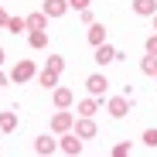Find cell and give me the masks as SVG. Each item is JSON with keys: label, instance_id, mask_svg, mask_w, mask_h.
Listing matches in <instances>:
<instances>
[{"label": "cell", "instance_id": "6da1fadb", "mask_svg": "<svg viewBox=\"0 0 157 157\" xmlns=\"http://www.w3.org/2000/svg\"><path fill=\"white\" fill-rule=\"evenodd\" d=\"M58 150L68 154V157H78V154H82V137H78L75 130H65L62 140H58Z\"/></svg>", "mask_w": 157, "mask_h": 157}, {"label": "cell", "instance_id": "7a4b0ae2", "mask_svg": "<svg viewBox=\"0 0 157 157\" xmlns=\"http://www.w3.org/2000/svg\"><path fill=\"white\" fill-rule=\"evenodd\" d=\"M34 75H38L34 62H31V58H21V62L10 68V82H17V86H21V82H28V78H34Z\"/></svg>", "mask_w": 157, "mask_h": 157}, {"label": "cell", "instance_id": "3957f363", "mask_svg": "<svg viewBox=\"0 0 157 157\" xmlns=\"http://www.w3.org/2000/svg\"><path fill=\"white\" fill-rule=\"evenodd\" d=\"M106 89H109V78L102 75V72H96V75H89V78H86V92H89V96H96V99H99V96H106Z\"/></svg>", "mask_w": 157, "mask_h": 157}, {"label": "cell", "instance_id": "277c9868", "mask_svg": "<svg viewBox=\"0 0 157 157\" xmlns=\"http://www.w3.org/2000/svg\"><path fill=\"white\" fill-rule=\"evenodd\" d=\"M106 113H109L113 120H123V116L130 113V96H113V99L106 102Z\"/></svg>", "mask_w": 157, "mask_h": 157}, {"label": "cell", "instance_id": "5b68a950", "mask_svg": "<svg viewBox=\"0 0 157 157\" xmlns=\"http://www.w3.org/2000/svg\"><path fill=\"white\" fill-rule=\"evenodd\" d=\"M72 130H75L82 140H92V137H96V120H92V116H78Z\"/></svg>", "mask_w": 157, "mask_h": 157}, {"label": "cell", "instance_id": "8992f818", "mask_svg": "<svg viewBox=\"0 0 157 157\" xmlns=\"http://www.w3.org/2000/svg\"><path fill=\"white\" fill-rule=\"evenodd\" d=\"M72 126H75V113H55L51 116V130H55V133H65Z\"/></svg>", "mask_w": 157, "mask_h": 157}, {"label": "cell", "instance_id": "52a82bcc", "mask_svg": "<svg viewBox=\"0 0 157 157\" xmlns=\"http://www.w3.org/2000/svg\"><path fill=\"white\" fill-rule=\"evenodd\" d=\"M86 38H89L92 48L102 44V41H106V24H102V21H92V24H89V31H86Z\"/></svg>", "mask_w": 157, "mask_h": 157}, {"label": "cell", "instance_id": "ba28073f", "mask_svg": "<svg viewBox=\"0 0 157 157\" xmlns=\"http://www.w3.org/2000/svg\"><path fill=\"white\" fill-rule=\"evenodd\" d=\"M51 99H55V106H58V109H68L75 96H72V89H65V86H55V89H51Z\"/></svg>", "mask_w": 157, "mask_h": 157}, {"label": "cell", "instance_id": "9c48e42d", "mask_svg": "<svg viewBox=\"0 0 157 157\" xmlns=\"http://www.w3.org/2000/svg\"><path fill=\"white\" fill-rule=\"evenodd\" d=\"M96 62H99V65H109V62H116V48H113L109 41L96 44Z\"/></svg>", "mask_w": 157, "mask_h": 157}, {"label": "cell", "instance_id": "30bf717a", "mask_svg": "<svg viewBox=\"0 0 157 157\" xmlns=\"http://www.w3.org/2000/svg\"><path fill=\"white\" fill-rule=\"evenodd\" d=\"M55 150H58V140H55V137L41 133V137L34 140V154H55Z\"/></svg>", "mask_w": 157, "mask_h": 157}, {"label": "cell", "instance_id": "8fae6325", "mask_svg": "<svg viewBox=\"0 0 157 157\" xmlns=\"http://www.w3.org/2000/svg\"><path fill=\"white\" fill-rule=\"evenodd\" d=\"M41 10H44L48 17H62V14L68 10V0H44V4H41Z\"/></svg>", "mask_w": 157, "mask_h": 157}, {"label": "cell", "instance_id": "7c38bea8", "mask_svg": "<svg viewBox=\"0 0 157 157\" xmlns=\"http://www.w3.org/2000/svg\"><path fill=\"white\" fill-rule=\"evenodd\" d=\"M133 14H140V17H154V14H157V0H133Z\"/></svg>", "mask_w": 157, "mask_h": 157}, {"label": "cell", "instance_id": "4fadbf2b", "mask_svg": "<svg viewBox=\"0 0 157 157\" xmlns=\"http://www.w3.org/2000/svg\"><path fill=\"white\" fill-rule=\"evenodd\" d=\"M28 31H48V14H28Z\"/></svg>", "mask_w": 157, "mask_h": 157}, {"label": "cell", "instance_id": "5bb4252c", "mask_svg": "<svg viewBox=\"0 0 157 157\" xmlns=\"http://www.w3.org/2000/svg\"><path fill=\"white\" fill-rule=\"evenodd\" d=\"M96 113H99V99L96 96H89V99L78 102V116H96Z\"/></svg>", "mask_w": 157, "mask_h": 157}, {"label": "cell", "instance_id": "9a60e30c", "mask_svg": "<svg viewBox=\"0 0 157 157\" xmlns=\"http://www.w3.org/2000/svg\"><path fill=\"white\" fill-rule=\"evenodd\" d=\"M0 130H4V133H14L17 130V113H10V109L0 113Z\"/></svg>", "mask_w": 157, "mask_h": 157}, {"label": "cell", "instance_id": "2e32d148", "mask_svg": "<svg viewBox=\"0 0 157 157\" xmlns=\"http://www.w3.org/2000/svg\"><path fill=\"white\" fill-rule=\"evenodd\" d=\"M38 82H41L44 89H55V86H58V72H51V68L38 72Z\"/></svg>", "mask_w": 157, "mask_h": 157}, {"label": "cell", "instance_id": "e0dca14e", "mask_svg": "<svg viewBox=\"0 0 157 157\" xmlns=\"http://www.w3.org/2000/svg\"><path fill=\"white\" fill-rule=\"evenodd\" d=\"M7 31H10V34L28 31V17H10V21H7Z\"/></svg>", "mask_w": 157, "mask_h": 157}, {"label": "cell", "instance_id": "ac0fdd59", "mask_svg": "<svg viewBox=\"0 0 157 157\" xmlns=\"http://www.w3.org/2000/svg\"><path fill=\"white\" fill-rule=\"evenodd\" d=\"M140 72H144V75H157V55H147V58L140 62Z\"/></svg>", "mask_w": 157, "mask_h": 157}, {"label": "cell", "instance_id": "d6986e66", "mask_svg": "<svg viewBox=\"0 0 157 157\" xmlns=\"http://www.w3.org/2000/svg\"><path fill=\"white\" fill-rule=\"evenodd\" d=\"M44 68H51V72L62 75V72H65V58H62V55H48V65H44Z\"/></svg>", "mask_w": 157, "mask_h": 157}, {"label": "cell", "instance_id": "ffe728a7", "mask_svg": "<svg viewBox=\"0 0 157 157\" xmlns=\"http://www.w3.org/2000/svg\"><path fill=\"white\" fill-rule=\"evenodd\" d=\"M48 44V31H31V48H44Z\"/></svg>", "mask_w": 157, "mask_h": 157}, {"label": "cell", "instance_id": "44dd1931", "mask_svg": "<svg viewBox=\"0 0 157 157\" xmlns=\"http://www.w3.org/2000/svg\"><path fill=\"white\" fill-rule=\"evenodd\" d=\"M89 4H92V0H68V10H78V14H82V10H89Z\"/></svg>", "mask_w": 157, "mask_h": 157}, {"label": "cell", "instance_id": "7402d4cb", "mask_svg": "<svg viewBox=\"0 0 157 157\" xmlns=\"http://www.w3.org/2000/svg\"><path fill=\"white\" fill-rule=\"evenodd\" d=\"M147 147H157V130H144V137H140Z\"/></svg>", "mask_w": 157, "mask_h": 157}, {"label": "cell", "instance_id": "603a6c76", "mask_svg": "<svg viewBox=\"0 0 157 157\" xmlns=\"http://www.w3.org/2000/svg\"><path fill=\"white\" fill-rule=\"evenodd\" d=\"M144 48H147V55H157V34H150V38L144 41Z\"/></svg>", "mask_w": 157, "mask_h": 157}, {"label": "cell", "instance_id": "cb8c5ba5", "mask_svg": "<svg viewBox=\"0 0 157 157\" xmlns=\"http://www.w3.org/2000/svg\"><path fill=\"white\" fill-rule=\"evenodd\" d=\"M113 154H116V157H126V154H130V144H116Z\"/></svg>", "mask_w": 157, "mask_h": 157}, {"label": "cell", "instance_id": "d4e9b609", "mask_svg": "<svg viewBox=\"0 0 157 157\" xmlns=\"http://www.w3.org/2000/svg\"><path fill=\"white\" fill-rule=\"evenodd\" d=\"M7 21H10V14H7L4 7H0V28H7Z\"/></svg>", "mask_w": 157, "mask_h": 157}, {"label": "cell", "instance_id": "484cf974", "mask_svg": "<svg viewBox=\"0 0 157 157\" xmlns=\"http://www.w3.org/2000/svg\"><path fill=\"white\" fill-rule=\"evenodd\" d=\"M7 82H10V75H4V72H0V89H4Z\"/></svg>", "mask_w": 157, "mask_h": 157}, {"label": "cell", "instance_id": "4316f807", "mask_svg": "<svg viewBox=\"0 0 157 157\" xmlns=\"http://www.w3.org/2000/svg\"><path fill=\"white\" fill-rule=\"evenodd\" d=\"M0 65H4V48H0Z\"/></svg>", "mask_w": 157, "mask_h": 157}, {"label": "cell", "instance_id": "83f0119b", "mask_svg": "<svg viewBox=\"0 0 157 157\" xmlns=\"http://www.w3.org/2000/svg\"><path fill=\"white\" fill-rule=\"evenodd\" d=\"M154 31H157V14H154Z\"/></svg>", "mask_w": 157, "mask_h": 157}, {"label": "cell", "instance_id": "f1b7e54d", "mask_svg": "<svg viewBox=\"0 0 157 157\" xmlns=\"http://www.w3.org/2000/svg\"><path fill=\"white\" fill-rule=\"evenodd\" d=\"M154 78H157V75H154Z\"/></svg>", "mask_w": 157, "mask_h": 157}]
</instances>
